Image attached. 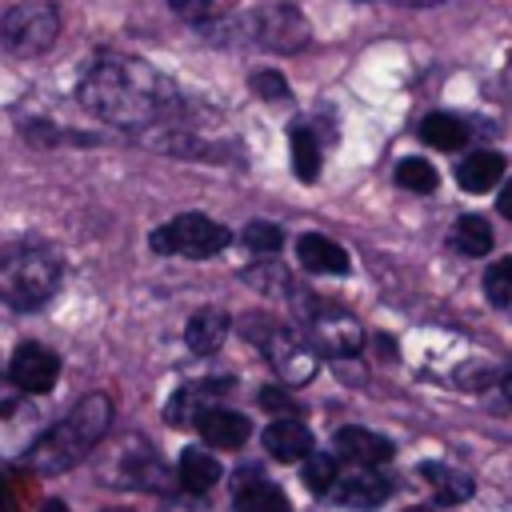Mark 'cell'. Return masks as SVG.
<instances>
[{
  "mask_svg": "<svg viewBox=\"0 0 512 512\" xmlns=\"http://www.w3.org/2000/svg\"><path fill=\"white\" fill-rule=\"evenodd\" d=\"M152 252L160 256H192V260H204V256H216L224 244H228V228L216 224L212 216H200V212H184L168 224H160L152 236H148Z\"/></svg>",
  "mask_w": 512,
  "mask_h": 512,
  "instance_id": "cell-6",
  "label": "cell"
},
{
  "mask_svg": "<svg viewBox=\"0 0 512 512\" xmlns=\"http://www.w3.org/2000/svg\"><path fill=\"white\" fill-rule=\"evenodd\" d=\"M408 512H432V508H408Z\"/></svg>",
  "mask_w": 512,
  "mask_h": 512,
  "instance_id": "cell-38",
  "label": "cell"
},
{
  "mask_svg": "<svg viewBox=\"0 0 512 512\" xmlns=\"http://www.w3.org/2000/svg\"><path fill=\"white\" fill-rule=\"evenodd\" d=\"M288 144H292V168H296V176H300L304 184H312V180L320 176V144H316L312 128L296 124V128L288 132Z\"/></svg>",
  "mask_w": 512,
  "mask_h": 512,
  "instance_id": "cell-22",
  "label": "cell"
},
{
  "mask_svg": "<svg viewBox=\"0 0 512 512\" xmlns=\"http://www.w3.org/2000/svg\"><path fill=\"white\" fill-rule=\"evenodd\" d=\"M452 248L464 252V256H484V252L492 248V228H488V220L476 216V212L460 216L456 228H452Z\"/></svg>",
  "mask_w": 512,
  "mask_h": 512,
  "instance_id": "cell-23",
  "label": "cell"
},
{
  "mask_svg": "<svg viewBox=\"0 0 512 512\" xmlns=\"http://www.w3.org/2000/svg\"><path fill=\"white\" fill-rule=\"evenodd\" d=\"M172 4V12H180L184 20H200L208 8H212V0H168Z\"/></svg>",
  "mask_w": 512,
  "mask_h": 512,
  "instance_id": "cell-32",
  "label": "cell"
},
{
  "mask_svg": "<svg viewBox=\"0 0 512 512\" xmlns=\"http://www.w3.org/2000/svg\"><path fill=\"white\" fill-rule=\"evenodd\" d=\"M396 4H440V0H396Z\"/></svg>",
  "mask_w": 512,
  "mask_h": 512,
  "instance_id": "cell-36",
  "label": "cell"
},
{
  "mask_svg": "<svg viewBox=\"0 0 512 512\" xmlns=\"http://www.w3.org/2000/svg\"><path fill=\"white\" fill-rule=\"evenodd\" d=\"M40 512H68V508H64V500H48Z\"/></svg>",
  "mask_w": 512,
  "mask_h": 512,
  "instance_id": "cell-34",
  "label": "cell"
},
{
  "mask_svg": "<svg viewBox=\"0 0 512 512\" xmlns=\"http://www.w3.org/2000/svg\"><path fill=\"white\" fill-rule=\"evenodd\" d=\"M80 104L116 128H148L176 108V88L164 72L136 56H104L80 80Z\"/></svg>",
  "mask_w": 512,
  "mask_h": 512,
  "instance_id": "cell-1",
  "label": "cell"
},
{
  "mask_svg": "<svg viewBox=\"0 0 512 512\" xmlns=\"http://www.w3.org/2000/svg\"><path fill=\"white\" fill-rule=\"evenodd\" d=\"M484 292L492 304H512V256L496 260L488 272H484Z\"/></svg>",
  "mask_w": 512,
  "mask_h": 512,
  "instance_id": "cell-26",
  "label": "cell"
},
{
  "mask_svg": "<svg viewBox=\"0 0 512 512\" xmlns=\"http://www.w3.org/2000/svg\"><path fill=\"white\" fill-rule=\"evenodd\" d=\"M108 424H112V400H108L104 392H92V396H84L60 424H52L48 432H40L36 444L24 452V460H28L36 472H48V476L68 472L72 464H80V460L104 440Z\"/></svg>",
  "mask_w": 512,
  "mask_h": 512,
  "instance_id": "cell-2",
  "label": "cell"
},
{
  "mask_svg": "<svg viewBox=\"0 0 512 512\" xmlns=\"http://www.w3.org/2000/svg\"><path fill=\"white\" fill-rule=\"evenodd\" d=\"M252 92L260 96V100H284L288 96V80L276 72V68H264V72H252Z\"/></svg>",
  "mask_w": 512,
  "mask_h": 512,
  "instance_id": "cell-28",
  "label": "cell"
},
{
  "mask_svg": "<svg viewBox=\"0 0 512 512\" xmlns=\"http://www.w3.org/2000/svg\"><path fill=\"white\" fill-rule=\"evenodd\" d=\"M496 212H500L504 220H512V180L500 188V196H496Z\"/></svg>",
  "mask_w": 512,
  "mask_h": 512,
  "instance_id": "cell-33",
  "label": "cell"
},
{
  "mask_svg": "<svg viewBox=\"0 0 512 512\" xmlns=\"http://www.w3.org/2000/svg\"><path fill=\"white\" fill-rule=\"evenodd\" d=\"M60 288V256L44 244L0 248V300L16 312H36Z\"/></svg>",
  "mask_w": 512,
  "mask_h": 512,
  "instance_id": "cell-3",
  "label": "cell"
},
{
  "mask_svg": "<svg viewBox=\"0 0 512 512\" xmlns=\"http://www.w3.org/2000/svg\"><path fill=\"white\" fill-rule=\"evenodd\" d=\"M296 256H300V264H304L308 272H320V276H344V272H348V252H344L336 240L320 236V232L300 236V240H296Z\"/></svg>",
  "mask_w": 512,
  "mask_h": 512,
  "instance_id": "cell-14",
  "label": "cell"
},
{
  "mask_svg": "<svg viewBox=\"0 0 512 512\" xmlns=\"http://www.w3.org/2000/svg\"><path fill=\"white\" fill-rule=\"evenodd\" d=\"M332 496L344 508H376L388 500V480L376 468H348L344 476H336Z\"/></svg>",
  "mask_w": 512,
  "mask_h": 512,
  "instance_id": "cell-10",
  "label": "cell"
},
{
  "mask_svg": "<svg viewBox=\"0 0 512 512\" xmlns=\"http://www.w3.org/2000/svg\"><path fill=\"white\" fill-rule=\"evenodd\" d=\"M500 176H504V156L500 152H488V148L484 152H472L456 168V180H460L464 192H488Z\"/></svg>",
  "mask_w": 512,
  "mask_h": 512,
  "instance_id": "cell-18",
  "label": "cell"
},
{
  "mask_svg": "<svg viewBox=\"0 0 512 512\" xmlns=\"http://www.w3.org/2000/svg\"><path fill=\"white\" fill-rule=\"evenodd\" d=\"M248 320H252L248 324V340H256L264 348V356L272 360V368L280 372L284 384H308L316 376L320 360H316L308 340H300L292 328L272 324L268 316H248Z\"/></svg>",
  "mask_w": 512,
  "mask_h": 512,
  "instance_id": "cell-5",
  "label": "cell"
},
{
  "mask_svg": "<svg viewBox=\"0 0 512 512\" xmlns=\"http://www.w3.org/2000/svg\"><path fill=\"white\" fill-rule=\"evenodd\" d=\"M196 432L212 448H240L252 436V424H248V416H240L232 408H208L196 416Z\"/></svg>",
  "mask_w": 512,
  "mask_h": 512,
  "instance_id": "cell-12",
  "label": "cell"
},
{
  "mask_svg": "<svg viewBox=\"0 0 512 512\" xmlns=\"http://www.w3.org/2000/svg\"><path fill=\"white\" fill-rule=\"evenodd\" d=\"M420 136L432 144V148H460L464 140H468V128H464V120L460 116H448V112H428L424 120H420Z\"/></svg>",
  "mask_w": 512,
  "mask_h": 512,
  "instance_id": "cell-21",
  "label": "cell"
},
{
  "mask_svg": "<svg viewBox=\"0 0 512 512\" xmlns=\"http://www.w3.org/2000/svg\"><path fill=\"white\" fill-rule=\"evenodd\" d=\"M236 512H292L284 488H276L272 480L256 476V472H244L236 480Z\"/></svg>",
  "mask_w": 512,
  "mask_h": 512,
  "instance_id": "cell-15",
  "label": "cell"
},
{
  "mask_svg": "<svg viewBox=\"0 0 512 512\" xmlns=\"http://www.w3.org/2000/svg\"><path fill=\"white\" fill-rule=\"evenodd\" d=\"M8 380H12V388H20V392H28V396H44V392H52L56 380H60V356H56L52 348L28 340V344H20V348L12 352Z\"/></svg>",
  "mask_w": 512,
  "mask_h": 512,
  "instance_id": "cell-8",
  "label": "cell"
},
{
  "mask_svg": "<svg viewBox=\"0 0 512 512\" xmlns=\"http://www.w3.org/2000/svg\"><path fill=\"white\" fill-rule=\"evenodd\" d=\"M104 512H128V508H104Z\"/></svg>",
  "mask_w": 512,
  "mask_h": 512,
  "instance_id": "cell-37",
  "label": "cell"
},
{
  "mask_svg": "<svg viewBox=\"0 0 512 512\" xmlns=\"http://www.w3.org/2000/svg\"><path fill=\"white\" fill-rule=\"evenodd\" d=\"M176 472H180L184 492H208V488L220 480V464H216L208 452H200V448H184Z\"/></svg>",
  "mask_w": 512,
  "mask_h": 512,
  "instance_id": "cell-19",
  "label": "cell"
},
{
  "mask_svg": "<svg viewBox=\"0 0 512 512\" xmlns=\"http://www.w3.org/2000/svg\"><path fill=\"white\" fill-rule=\"evenodd\" d=\"M336 476H340V468H336V460H332L328 452L304 456V484H308L312 492H332Z\"/></svg>",
  "mask_w": 512,
  "mask_h": 512,
  "instance_id": "cell-25",
  "label": "cell"
},
{
  "mask_svg": "<svg viewBox=\"0 0 512 512\" xmlns=\"http://www.w3.org/2000/svg\"><path fill=\"white\" fill-rule=\"evenodd\" d=\"M260 292H292V280H288V272H280V268H248L244 272Z\"/></svg>",
  "mask_w": 512,
  "mask_h": 512,
  "instance_id": "cell-29",
  "label": "cell"
},
{
  "mask_svg": "<svg viewBox=\"0 0 512 512\" xmlns=\"http://www.w3.org/2000/svg\"><path fill=\"white\" fill-rule=\"evenodd\" d=\"M224 336H228V316H224L220 308H200V312L188 320V328H184V340H188V348H192L196 356L216 352V348L224 344Z\"/></svg>",
  "mask_w": 512,
  "mask_h": 512,
  "instance_id": "cell-17",
  "label": "cell"
},
{
  "mask_svg": "<svg viewBox=\"0 0 512 512\" xmlns=\"http://www.w3.org/2000/svg\"><path fill=\"white\" fill-rule=\"evenodd\" d=\"M252 28H256V40L276 52H296L308 44V24L296 8H264V12H256Z\"/></svg>",
  "mask_w": 512,
  "mask_h": 512,
  "instance_id": "cell-9",
  "label": "cell"
},
{
  "mask_svg": "<svg viewBox=\"0 0 512 512\" xmlns=\"http://www.w3.org/2000/svg\"><path fill=\"white\" fill-rule=\"evenodd\" d=\"M56 36H60V12L48 0H24L8 8L0 20V44L24 60L44 56L56 44Z\"/></svg>",
  "mask_w": 512,
  "mask_h": 512,
  "instance_id": "cell-4",
  "label": "cell"
},
{
  "mask_svg": "<svg viewBox=\"0 0 512 512\" xmlns=\"http://www.w3.org/2000/svg\"><path fill=\"white\" fill-rule=\"evenodd\" d=\"M264 448H268V456L292 464V460L312 456V432H308L300 420L284 416V420H272V424L264 428Z\"/></svg>",
  "mask_w": 512,
  "mask_h": 512,
  "instance_id": "cell-13",
  "label": "cell"
},
{
  "mask_svg": "<svg viewBox=\"0 0 512 512\" xmlns=\"http://www.w3.org/2000/svg\"><path fill=\"white\" fill-rule=\"evenodd\" d=\"M336 452L344 460H352V468H376L392 456V440H384L380 432H368V428H340L336 432Z\"/></svg>",
  "mask_w": 512,
  "mask_h": 512,
  "instance_id": "cell-11",
  "label": "cell"
},
{
  "mask_svg": "<svg viewBox=\"0 0 512 512\" xmlns=\"http://www.w3.org/2000/svg\"><path fill=\"white\" fill-rule=\"evenodd\" d=\"M232 388V380H200V384H188V388H180L176 396H172V404H168V420L172 424H196V416L200 412H208V408H216V404H208L212 396H220V392H228Z\"/></svg>",
  "mask_w": 512,
  "mask_h": 512,
  "instance_id": "cell-16",
  "label": "cell"
},
{
  "mask_svg": "<svg viewBox=\"0 0 512 512\" xmlns=\"http://www.w3.org/2000/svg\"><path fill=\"white\" fill-rule=\"evenodd\" d=\"M0 512H20V484L12 468H0Z\"/></svg>",
  "mask_w": 512,
  "mask_h": 512,
  "instance_id": "cell-30",
  "label": "cell"
},
{
  "mask_svg": "<svg viewBox=\"0 0 512 512\" xmlns=\"http://www.w3.org/2000/svg\"><path fill=\"white\" fill-rule=\"evenodd\" d=\"M396 184L408 188V192H432V188H436V168H432L428 160L408 156V160L396 164Z\"/></svg>",
  "mask_w": 512,
  "mask_h": 512,
  "instance_id": "cell-24",
  "label": "cell"
},
{
  "mask_svg": "<svg viewBox=\"0 0 512 512\" xmlns=\"http://www.w3.org/2000/svg\"><path fill=\"white\" fill-rule=\"evenodd\" d=\"M260 404H264L268 412H280V420L292 412V400H288L284 388H260Z\"/></svg>",
  "mask_w": 512,
  "mask_h": 512,
  "instance_id": "cell-31",
  "label": "cell"
},
{
  "mask_svg": "<svg viewBox=\"0 0 512 512\" xmlns=\"http://www.w3.org/2000/svg\"><path fill=\"white\" fill-rule=\"evenodd\" d=\"M308 328H312V352H324L336 360L356 356L364 344V328L356 324V316L336 308V304H312Z\"/></svg>",
  "mask_w": 512,
  "mask_h": 512,
  "instance_id": "cell-7",
  "label": "cell"
},
{
  "mask_svg": "<svg viewBox=\"0 0 512 512\" xmlns=\"http://www.w3.org/2000/svg\"><path fill=\"white\" fill-rule=\"evenodd\" d=\"M420 476L432 484V492H436V500L440 504H464L468 496H472V476H464V472H456V468H444V464H424L420 468Z\"/></svg>",
  "mask_w": 512,
  "mask_h": 512,
  "instance_id": "cell-20",
  "label": "cell"
},
{
  "mask_svg": "<svg viewBox=\"0 0 512 512\" xmlns=\"http://www.w3.org/2000/svg\"><path fill=\"white\" fill-rule=\"evenodd\" d=\"M244 244H248L252 252H280L284 232H280L276 224H268V220H252V224L244 228Z\"/></svg>",
  "mask_w": 512,
  "mask_h": 512,
  "instance_id": "cell-27",
  "label": "cell"
},
{
  "mask_svg": "<svg viewBox=\"0 0 512 512\" xmlns=\"http://www.w3.org/2000/svg\"><path fill=\"white\" fill-rule=\"evenodd\" d=\"M4 404H8V384L0 380V408H4Z\"/></svg>",
  "mask_w": 512,
  "mask_h": 512,
  "instance_id": "cell-35",
  "label": "cell"
}]
</instances>
